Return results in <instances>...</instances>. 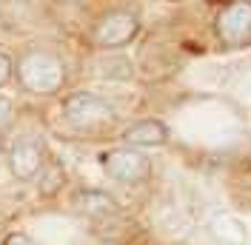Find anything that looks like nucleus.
Returning <instances> with one entry per match:
<instances>
[{
	"label": "nucleus",
	"mask_w": 251,
	"mask_h": 245,
	"mask_svg": "<svg viewBox=\"0 0 251 245\" xmlns=\"http://www.w3.org/2000/svg\"><path fill=\"white\" fill-rule=\"evenodd\" d=\"M17 80L31 94H57L66 83V69L51 51H26L17 60Z\"/></svg>",
	"instance_id": "1"
},
{
	"label": "nucleus",
	"mask_w": 251,
	"mask_h": 245,
	"mask_svg": "<svg viewBox=\"0 0 251 245\" xmlns=\"http://www.w3.org/2000/svg\"><path fill=\"white\" fill-rule=\"evenodd\" d=\"M63 120L75 131H103L117 120V114L100 94L75 92L63 100Z\"/></svg>",
	"instance_id": "2"
},
{
	"label": "nucleus",
	"mask_w": 251,
	"mask_h": 245,
	"mask_svg": "<svg viewBox=\"0 0 251 245\" xmlns=\"http://www.w3.org/2000/svg\"><path fill=\"white\" fill-rule=\"evenodd\" d=\"M214 31L226 49L251 46V0H234L214 17Z\"/></svg>",
	"instance_id": "3"
},
{
	"label": "nucleus",
	"mask_w": 251,
	"mask_h": 245,
	"mask_svg": "<svg viewBox=\"0 0 251 245\" xmlns=\"http://www.w3.org/2000/svg\"><path fill=\"white\" fill-rule=\"evenodd\" d=\"M140 31V20L128 9H111L94 26V43L100 49H123Z\"/></svg>",
	"instance_id": "4"
},
{
	"label": "nucleus",
	"mask_w": 251,
	"mask_h": 245,
	"mask_svg": "<svg viewBox=\"0 0 251 245\" xmlns=\"http://www.w3.org/2000/svg\"><path fill=\"white\" fill-rule=\"evenodd\" d=\"M103 171L106 177L123 185H137L149 180L151 174V163L140 148H114L103 157Z\"/></svg>",
	"instance_id": "5"
},
{
	"label": "nucleus",
	"mask_w": 251,
	"mask_h": 245,
	"mask_svg": "<svg viewBox=\"0 0 251 245\" xmlns=\"http://www.w3.org/2000/svg\"><path fill=\"white\" fill-rule=\"evenodd\" d=\"M46 166V148L37 137H17L9 148V171L20 183L37 180V174Z\"/></svg>",
	"instance_id": "6"
},
{
	"label": "nucleus",
	"mask_w": 251,
	"mask_h": 245,
	"mask_svg": "<svg viewBox=\"0 0 251 245\" xmlns=\"http://www.w3.org/2000/svg\"><path fill=\"white\" fill-rule=\"evenodd\" d=\"M123 143L131 148H160L169 143V128L160 120H137L123 131Z\"/></svg>",
	"instance_id": "7"
},
{
	"label": "nucleus",
	"mask_w": 251,
	"mask_h": 245,
	"mask_svg": "<svg viewBox=\"0 0 251 245\" xmlns=\"http://www.w3.org/2000/svg\"><path fill=\"white\" fill-rule=\"evenodd\" d=\"M75 208L89 220H100V217H111L117 214V199L109 197L106 191H80L75 197Z\"/></svg>",
	"instance_id": "8"
},
{
	"label": "nucleus",
	"mask_w": 251,
	"mask_h": 245,
	"mask_svg": "<svg viewBox=\"0 0 251 245\" xmlns=\"http://www.w3.org/2000/svg\"><path fill=\"white\" fill-rule=\"evenodd\" d=\"M12 114H15V108H12V100L6 97V94H0V131L12 122Z\"/></svg>",
	"instance_id": "9"
},
{
	"label": "nucleus",
	"mask_w": 251,
	"mask_h": 245,
	"mask_svg": "<svg viewBox=\"0 0 251 245\" xmlns=\"http://www.w3.org/2000/svg\"><path fill=\"white\" fill-rule=\"evenodd\" d=\"M12 72H15V66H12V57L0 51V86H6V83H9Z\"/></svg>",
	"instance_id": "10"
},
{
	"label": "nucleus",
	"mask_w": 251,
	"mask_h": 245,
	"mask_svg": "<svg viewBox=\"0 0 251 245\" xmlns=\"http://www.w3.org/2000/svg\"><path fill=\"white\" fill-rule=\"evenodd\" d=\"M6 245H40V243L34 237H29V234H23V231H15V234L6 237Z\"/></svg>",
	"instance_id": "11"
}]
</instances>
